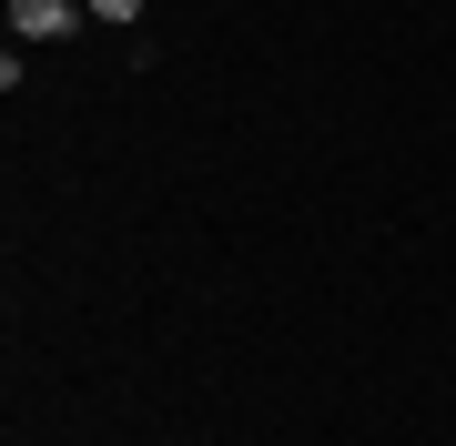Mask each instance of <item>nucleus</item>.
<instances>
[{"mask_svg":"<svg viewBox=\"0 0 456 446\" xmlns=\"http://www.w3.org/2000/svg\"><path fill=\"white\" fill-rule=\"evenodd\" d=\"M92 20H112V31H122V20H142V0H92Z\"/></svg>","mask_w":456,"mask_h":446,"instance_id":"2","label":"nucleus"},{"mask_svg":"<svg viewBox=\"0 0 456 446\" xmlns=\"http://www.w3.org/2000/svg\"><path fill=\"white\" fill-rule=\"evenodd\" d=\"M92 20V0H11V41H71Z\"/></svg>","mask_w":456,"mask_h":446,"instance_id":"1","label":"nucleus"}]
</instances>
